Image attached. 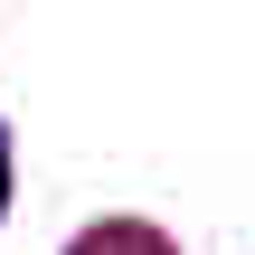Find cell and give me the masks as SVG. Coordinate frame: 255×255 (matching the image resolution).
<instances>
[{
	"instance_id": "1",
	"label": "cell",
	"mask_w": 255,
	"mask_h": 255,
	"mask_svg": "<svg viewBox=\"0 0 255 255\" xmlns=\"http://www.w3.org/2000/svg\"><path fill=\"white\" fill-rule=\"evenodd\" d=\"M66 255H170V246H161L142 218H114V227H85V237H76Z\"/></svg>"
},
{
	"instance_id": "2",
	"label": "cell",
	"mask_w": 255,
	"mask_h": 255,
	"mask_svg": "<svg viewBox=\"0 0 255 255\" xmlns=\"http://www.w3.org/2000/svg\"><path fill=\"white\" fill-rule=\"evenodd\" d=\"M0 218H9V123H0Z\"/></svg>"
}]
</instances>
